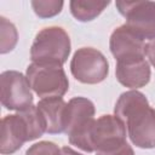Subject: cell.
I'll return each mask as SVG.
<instances>
[{
  "label": "cell",
  "mask_w": 155,
  "mask_h": 155,
  "mask_svg": "<svg viewBox=\"0 0 155 155\" xmlns=\"http://www.w3.org/2000/svg\"><path fill=\"white\" fill-rule=\"evenodd\" d=\"M61 153H62V155H82V154H79L78 151L73 150V149L69 148V147H63V148H61Z\"/></svg>",
  "instance_id": "obj_19"
},
{
  "label": "cell",
  "mask_w": 155,
  "mask_h": 155,
  "mask_svg": "<svg viewBox=\"0 0 155 155\" xmlns=\"http://www.w3.org/2000/svg\"><path fill=\"white\" fill-rule=\"evenodd\" d=\"M126 25L143 40L155 39V1H116Z\"/></svg>",
  "instance_id": "obj_6"
},
{
  "label": "cell",
  "mask_w": 155,
  "mask_h": 155,
  "mask_svg": "<svg viewBox=\"0 0 155 155\" xmlns=\"http://www.w3.org/2000/svg\"><path fill=\"white\" fill-rule=\"evenodd\" d=\"M145 56L148 57L150 64L155 68V39L145 44Z\"/></svg>",
  "instance_id": "obj_18"
},
{
  "label": "cell",
  "mask_w": 155,
  "mask_h": 155,
  "mask_svg": "<svg viewBox=\"0 0 155 155\" xmlns=\"http://www.w3.org/2000/svg\"><path fill=\"white\" fill-rule=\"evenodd\" d=\"M96 154L97 155H134L133 149L131 148V145L127 142L115 149H111L108 151H97Z\"/></svg>",
  "instance_id": "obj_17"
},
{
  "label": "cell",
  "mask_w": 155,
  "mask_h": 155,
  "mask_svg": "<svg viewBox=\"0 0 155 155\" xmlns=\"http://www.w3.org/2000/svg\"><path fill=\"white\" fill-rule=\"evenodd\" d=\"M34 12L41 18H48L62 11L63 1H31Z\"/></svg>",
  "instance_id": "obj_15"
},
{
  "label": "cell",
  "mask_w": 155,
  "mask_h": 155,
  "mask_svg": "<svg viewBox=\"0 0 155 155\" xmlns=\"http://www.w3.org/2000/svg\"><path fill=\"white\" fill-rule=\"evenodd\" d=\"M30 84L22 73L16 70L4 71L0 76V101L8 110L22 111L33 105Z\"/></svg>",
  "instance_id": "obj_7"
},
{
  "label": "cell",
  "mask_w": 155,
  "mask_h": 155,
  "mask_svg": "<svg viewBox=\"0 0 155 155\" xmlns=\"http://www.w3.org/2000/svg\"><path fill=\"white\" fill-rule=\"evenodd\" d=\"M25 142H29V133L22 116L19 114L5 116L1 120L0 153L2 155L12 154Z\"/></svg>",
  "instance_id": "obj_10"
},
{
  "label": "cell",
  "mask_w": 155,
  "mask_h": 155,
  "mask_svg": "<svg viewBox=\"0 0 155 155\" xmlns=\"http://www.w3.org/2000/svg\"><path fill=\"white\" fill-rule=\"evenodd\" d=\"M115 74L117 81L130 88L145 86L150 80V65L145 58L116 62Z\"/></svg>",
  "instance_id": "obj_11"
},
{
  "label": "cell",
  "mask_w": 155,
  "mask_h": 155,
  "mask_svg": "<svg viewBox=\"0 0 155 155\" xmlns=\"http://www.w3.org/2000/svg\"><path fill=\"white\" fill-rule=\"evenodd\" d=\"M94 105L84 97H75L68 102L65 133L69 142L84 151H94L91 132L94 124Z\"/></svg>",
  "instance_id": "obj_2"
},
{
  "label": "cell",
  "mask_w": 155,
  "mask_h": 155,
  "mask_svg": "<svg viewBox=\"0 0 155 155\" xmlns=\"http://www.w3.org/2000/svg\"><path fill=\"white\" fill-rule=\"evenodd\" d=\"M67 105L62 97H50L42 98L38 103V108L45 117L46 132L54 134L65 131V119H67Z\"/></svg>",
  "instance_id": "obj_12"
},
{
  "label": "cell",
  "mask_w": 155,
  "mask_h": 155,
  "mask_svg": "<svg viewBox=\"0 0 155 155\" xmlns=\"http://www.w3.org/2000/svg\"><path fill=\"white\" fill-rule=\"evenodd\" d=\"M31 90L41 98L62 97L69 88L68 78L57 64L31 63L25 74Z\"/></svg>",
  "instance_id": "obj_4"
},
{
  "label": "cell",
  "mask_w": 155,
  "mask_h": 155,
  "mask_svg": "<svg viewBox=\"0 0 155 155\" xmlns=\"http://www.w3.org/2000/svg\"><path fill=\"white\" fill-rule=\"evenodd\" d=\"M114 113L125 124L127 134L136 147L155 148V110L142 92L133 90L122 93Z\"/></svg>",
  "instance_id": "obj_1"
},
{
  "label": "cell",
  "mask_w": 155,
  "mask_h": 155,
  "mask_svg": "<svg viewBox=\"0 0 155 155\" xmlns=\"http://www.w3.org/2000/svg\"><path fill=\"white\" fill-rule=\"evenodd\" d=\"M109 5V1H86L73 0L70 1L71 15L80 22H88L94 19Z\"/></svg>",
  "instance_id": "obj_13"
},
{
  "label": "cell",
  "mask_w": 155,
  "mask_h": 155,
  "mask_svg": "<svg viewBox=\"0 0 155 155\" xmlns=\"http://www.w3.org/2000/svg\"><path fill=\"white\" fill-rule=\"evenodd\" d=\"M70 71L78 81L93 85L102 82L107 78L109 64L101 51L92 47H82L73 56Z\"/></svg>",
  "instance_id": "obj_5"
},
{
  "label": "cell",
  "mask_w": 155,
  "mask_h": 155,
  "mask_svg": "<svg viewBox=\"0 0 155 155\" xmlns=\"http://www.w3.org/2000/svg\"><path fill=\"white\" fill-rule=\"evenodd\" d=\"M18 34L16 27L5 17L0 18V52L7 53L12 51L17 44Z\"/></svg>",
  "instance_id": "obj_14"
},
{
  "label": "cell",
  "mask_w": 155,
  "mask_h": 155,
  "mask_svg": "<svg viewBox=\"0 0 155 155\" xmlns=\"http://www.w3.org/2000/svg\"><path fill=\"white\" fill-rule=\"evenodd\" d=\"M70 53V39L61 27H48L40 30L31 45L33 63L63 65Z\"/></svg>",
  "instance_id": "obj_3"
},
{
  "label": "cell",
  "mask_w": 155,
  "mask_h": 155,
  "mask_svg": "<svg viewBox=\"0 0 155 155\" xmlns=\"http://www.w3.org/2000/svg\"><path fill=\"white\" fill-rule=\"evenodd\" d=\"M110 51L116 62L145 58V42L126 24L116 28L110 36Z\"/></svg>",
  "instance_id": "obj_9"
},
{
  "label": "cell",
  "mask_w": 155,
  "mask_h": 155,
  "mask_svg": "<svg viewBox=\"0 0 155 155\" xmlns=\"http://www.w3.org/2000/svg\"><path fill=\"white\" fill-rule=\"evenodd\" d=\"M91 140L94 151H108L126 143V126L115 115H102L94 120Z\"/></svg>",
  "instance_id": "obj_8"
},
{
  "label": "cell",
  "mask_w": 155,
  "mask_h": 155,
  "mask_svg": "<svg viewBox=\"0 0 155 155\" xmlns=\"http://www.w3.org/2000/svg\"><path fill=\"white\" fill-rule=\"evenodd\" d=\"M25 155H62L61 149L52 142L42 140L33 144L25 153Z\"/></svg>",
  "instance_id": "obj_16"
}]
</instances>
